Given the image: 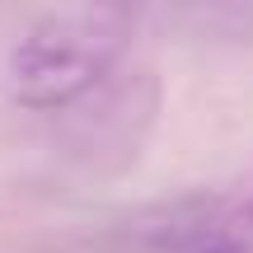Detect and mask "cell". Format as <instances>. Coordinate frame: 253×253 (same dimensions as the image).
I'll return each mask as SVG.
<instances>
[{
  "mask_svg": "<svg viewBox=\"0 0 253 253\" xmlns=\"http://www.w3.org/2000/svg\"><path fill=\"white\" fill-rule=\"evenodd\" d=\"M126 253H253V173L160 197L118 220Z\"/></svg>",
  "mask_w": 253,
  "mask_h": 253,
  "instance_id": "cell-2",
  "label": "cell"
},
{
  "mask_svg": "<svg viewBox=\"0 0 253 253\" xmlns=\"http://www.w3.org/2000/svg\"><path fill=\"white\" fill-rule=\"evenodd\" d=\"M155 103H160V89H155L150 75H126L118 80L113 75L99 94H89L84 103H75V122H71V145L75 155L99 169L103 160L126 164L131 155H141V136L155 118Z\"/></svg>",
  "mask_w": 253,
  "mask_h": 253,
  "instance_id": "cell-3",
  "label": "cell"
},
{
  "mask_svg": "<svg viewBox=\"0 0 253 253\" xmlns=\"http://www.w3.org/2000/svg\"><path fill=\"white\" fill-rule=\"evenodd\" d=\"M136 38L126 5H56L24 24L5 56V89L14 108L71 113L122 71Z\"/></svg>",
  "mask_w": 253,
  "mask_h": 253,
  "instance_id": "cell-1",
  "label": "cell"
}]
</instances>
